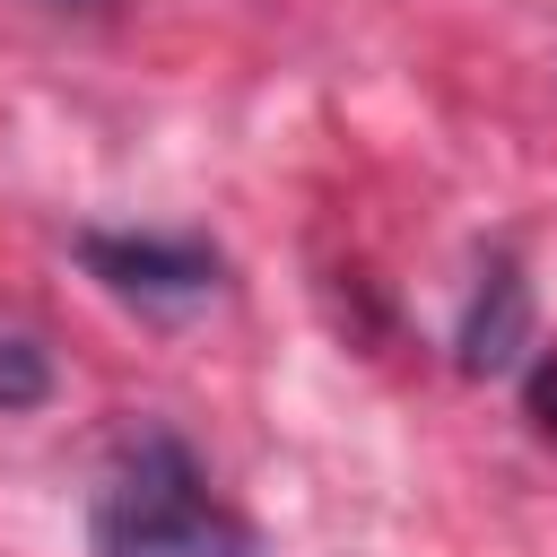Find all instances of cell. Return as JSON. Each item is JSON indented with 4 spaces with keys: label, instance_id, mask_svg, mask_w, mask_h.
Returning a JSON list of instances; mask_svg holds the SVG:
<instances>
[{
    "label": "cell",
    "instance_id": "6da1fadb",
    "mask_svg": "<svg viewBox=\"0 0 557 557\" xmlns=\"http://www.w3.org/2000/svg\"><path fill=\"white\" fill-rule=\"evenodd\" d=\"M96 557H252V522L209 487V470L183 435L139 426L104 461Z\"/></svg>",
    "mask_w": 557,
    "mask_h": 557
},
{
    "label": "cell",
    "instance_id": "5b68a950",
    "mask_svg": "<svg viewBox=\"0 0 557 557\" xmlns=\"http://www.w3.org/2000/svg\"><path fill=\"white\" fill-rule=\"evenodd\" d=\"M522 409H531V426H540V435H557V348H540V357H531V374H522Z\"/></svg>",
    "mask_w": 557,
    "mask_h": 557
},
{
    "label": "cell",
    "instance_id": "8992f818",
    "mask_svg": "<svg viewBox=\"0 0 557 557\" xmlns=\"http://www.w3.org/2000/svg\"><path fill=\"white\" fill-rule=\"evenodd\" d=\"M44 9H104V0H44Z\"/></svg>",
    "mask_w": 557,
    "mask_h": 557
},
{
    "label": "cell",
    "instance_id": "7a4b0ae2",
    "mask_svg": "<svg viewBox=\"0 0 557 557\" xmlns=\"http://www.w3.org/2000/svg\"><path fill=\"white\" fill-rule=\"evenodd\" d=\"M78 261H87V278H104L122 305H148V313L218 296V252L200 235H104V226H87Z\"/></svg>",
    "mask_w": 557,
    "mask_h": 557
},
{
    "label": "cell",
    "instance_id": "3957f363",
    "mask_svg": "<svg viewBox=\"0 0 557 557\" xmlns=\"http://www.w3.org/2000/svg\"><path fill=\"white\" fill-rule=\"evenodd\" d=\"M522 348H531V278L513 270V252H496L461 313V374H513Z\"/></svg>",
    "mask_w": 557,
    "mask_h": 557
},
{
    "label": "cell",
    "instance_id": "277c9868",
    "mask_svg": "<svg viewBox=\"0 0 557 557\" xmlns=\"http://www.w3.org/2000/svg\"><path fill=\"white\" fill-rule=\"evenodd\" d=\"M52 392V357L35 339H0V409H35Z\"/></svg>",
    "mask_w": 557,
    "mask_h": 557
}]
</instances>
